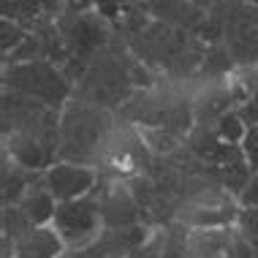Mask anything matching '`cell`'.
<instances>
[{
	"label": "cell",
	"mask_w": 258,
	"mask_h": 258,
	"mask_svg": "<svg viewBox=\"0 0 258 258\" xmlns=\"http://www.w3.org/2000/svg\"><path fill=\"white\" fill-rule=\"evenodd\" d=\"M158 79L160 76L152 74L144 62H139L128 44L114 36V41H109L90 60L85 76L74 85V98L106 111H120L139 90L158 87Z\"/></svg>",
	"instance_id": "1"
},
{
	"label": "cell",
	"mask_w": 258,
	"mask_h": 258,
	"mask_svg": "<svg viewBox=\"0 0 258 258\" xmlns=\"http://www.w3.org/2000/svg\"><path fill=\"white\" fill-rule=\"evenodd\" d=\"M122 41L139 62H144L152 74L166 79L169 85L196 79L209 52V44L196 33H187L182 27L158 22V19H152L142 33L125 36Z\"/></svg>",
	"instance_id": "2"
},
{
	"label": "cell",
	"mask_w": 258,
	"mask_h": 258,
	"mask_svg": "<svg viewBox=\"0 0 258 258\" xmlns=\"http://www.w3.org/2000/svg\"><path fill=\"white\" fill-rule=\"evenodd\" d=\"M114 111L71 98L60 111V147L57 160L98 169V160L114 134Z\"/></svg>",
	"instance_id": "3"
},
{
	"label": "cell",
	"mask_w": 258,
	"mask_h": 258,
	"mask_svg": "<svg viewBox=\"0 0 258 258\" xmlns=\"http://www.w3.org/2000/svg\"><path fill=\"white\" fill-rule=\"evenodd\" d=\"M226 44L236 71L258 66V6L245 0H215L209 9L207 44Z\"/></svg>",
	"instance_id": "4"
},
{
	"label": "cell",
	"mask_w": 258,
	"mask_h": 258,
	"mask_svg": "<svg viewBox=\"0 0 258 258\" xmlns=\"http://www.w3.org/2000/svg\"><path fill=\"white\" fill-rule=\"evenodd\" d=\"M3 90L27 95L54 111H62V106L74 98V85L62 74V68L49 60L3 66Z\"/></svg>",
	"instance_id": "5"
},
{
	"label": "cell",
	"mask_w": 258,
	"mask_h": 258,
	"mask_svg": "<svg viewBox=\"0 0 258 258\" xmlns=\"http://www.w3.org/2000/svg\"><path fill=\"white\" fill-rule=\"evenodd\" d=\"M57 30L66 46L68 60L66 62H82L90 66V60L98 54L109 41H114V27L101 17L98 11H79V14H60Z\"/></svg>",
	"instance_id": "6"
},
{
	"label": "cell",
	"mask_w": 258,
	"mask_h": 258,
	"mask_svg": "<svg viewBox=\"0 0 258 258\" xmlns=\"http://www.w3.org/2000/svg\"><path fill=\"white\" fill-rule=\"evenodd\" d=\"M52 226L60 234L62 245L71 253H79L87 245H93L101 236V231L106 228L103 226V215H101V201L95 196V190L74 201H60L57 209H54Z\"/></svg>",
	"instance_id": "7"
},
{
	"label": "cell",
	"mask_w": 258,
	"mask_h": 258,
	"mask_svg": "<svg viewBox=\"0 0 258 258\" xmlns=\"http://www.w3.org/2000/svg\"><path fill=\"white\" fill-rule=\"evenodd\" d=\"M236 215H239L236 196L212 182L182 199L174 220L187 228H226L236 223Z\"/></svg>",
	"instance_id": "8"
},
{
	"label": "cell",
	"mask_w": 258,
	"mask_h": 258,
	"mask_svg": "<svg viewBox=\"0 0 258 258\" xmlns=\"http://www.w3.org/2000/svg\"><path fill=\"white\" fill-rule=\"evenodd\" d=\"M95 196L101 201V215L106 228H125V226H139L144 223V212L131 190L128 179H111L101 177Z\"/></svg>",
	"instance_id": "9"
},
{
	"label": "cell",
	"mask_w": 258,
	"mask_h": 258,
	"mask_svg": "<svg viewBox=\"0 0 258 258\" xmlns=\"http://www.w3.org/2000/svg\"><path fill=\"white\" fill-rule=\"evenodd\" d=\"M155 231L158 228L147 226V223L125 226V228H103L93 245H87L85 250H79L74 255L76 258H128L147 245L155 236Z\"/></svg>",
	"instance_id": "10"
},
{
	"label": "cell",
	"mask_w": 258,
	"mask_h": 258,
	"mask_svg": "<svg viewBox=\"0 0 258 258\" xmlns=\"http://www.w3.org/2000/svg\"><path fill=\"white\" fill-rule=\"evenodd\" d=\"M44 182L60 204V201H74V199H82L87 193H93L101 182V174L93 166L62 163V160H57L54 166H49L44 171Z\"/></svg>",
	"instance_id": "11"
},
{
	"label": "cell",
	"mask_w": 258,
	"mask_h": 258,
	"mask_svg": "<svg viewBox=\"0 0 258 258\" xmlns=\"http://www.w3.org/2000/svg\"><path fill=\"white\" fill-rule=\"evenodd\" d=\"M150 9V17L158 22L182 27L187 33H196L199 38L207 41L209 33V11L199 9L190 0H144Z\"/></svg>",
	"instance_id": "12"
},
{
	"label": "cell",
	"mask_w": 258,
	"mask_h": 258,
	"mask_svg": "<svg viewBox=\"0 0 258 258\" xmlns=\"http://www.w3.org/2000/svg\"><path fill=\"white\" fill-rule=\"evenodd\" d=\"M0 111H3V136H11L17 131H25L30 125H36L52 109L38 103V101H33V98H27V95L3 90V106H0Z\"/></svg>",
	"instance_id": "13"
},
{
	"label": "cell",
	"mask_w": 258,
	"mask_h": 258,
	"mask_svg": "<svg viewBox=\"0 0 258 258\" xmlns=\"http://www.w3.org/2000/svg\"><path fill=\"white\" fill-rule=\"evenodd\" d=\"M66 245L54 226H33L14 242V258H60Z\"/></svg>",
	"instance_id": "14"
},
{
	"label": "cell",
	"mask_w": 258,
	"mask_h": 258,
	"mask_svg": "<svg viewBox=\"0 0 258 258\" xmlns=\"http://www.w3.org/2000/svg\"><path fill=\"white\" fill-rule=\"evenodd\" d=\"M0 9L3 19L30 27L38 19H57L66 9V0H0Z\"/></svg>",
	"instance_id": "15"
},
{
	"label": "cell",
	"mask_w": 258,
	"mask_h": 258,
	"mask_svg": "<svg viewBox=\"0 0 258 258\" xmlns=\"http://www.w3.org/2000/svg\"><path fill=\"white\" fill-rule=\"evenodd\" d=\"M44 174L27 171L19 163H14L9 155H3V171H0V179H3V207H17L22 201V196Z\"/></svg>",
	"instance_id": "16"
},
{
	"label": "cell",
	"mask_w": 258,
	"mask_h": 258,
	"mask_svg": "<svg viewBox=\"0 0 258 258\" xmlns=\"http://www.w3.org/2000/svg\"><path fill=\"white\" fill-rule=\"evenodd\" d=\"M17 207L22 209V215L33 223V226H49V223L54 220L57 199H54L52 193H49V187H46L44 177H41L38 182L22 196V201H19Z\"/></svg>",
	"instance_id": "17"
},
{
	"label": "cell",
	"mask_w": 258,
	"mask_h": 258,
	"mask_svg": "<svg viewBox=\"0 0 258 258\" xmlns=\"http://www.w3.org/2000/svg\"><path fill=\"white\" fill-rule=\"evenodd\" d=\"M215 131H218L220 142H226V144H242V139H245V134H247V125L239 117V111L234 109V111L223 114L220 120L215 122Z\"/></svg>",
	"instance_id": "18"
},
{
	"label": "cell",
	"mask_w": 258,
	"mask_h": 258,
	"mask_svg": "<svg viewBox=\"0 0 258 258\" xmlns=\"http://www.w3.org/2000/svg\"><path fill=\"white\" fill-rule=\"evenodd\" d=\"M25 38H27L25 25L14 22V19H3V22H0V49H3V57H9Z\"/></svg>",
	"instance_id": "19"
},
{
	"label": "cell",
	"mask_w": 258,
	"mask_h": 258,
	"mask_svg": "<svg viewBox=\"0 0 258 258\" xmlns=\"http://www.w3.org/2000/svg\"><path fill=\"white\" fill-rule=\"evenodd\" d=\"M234 226L247 242H255L258 239V207H239Z\"/></svg>",
	"instance_id": "20"
},
{
	"label": "cell",
	"mask_w": 258,
	"mask_h": 258,
	"mask_svg": "<svg viewBox=\"0 0 258 258\" xmlns=\"http://www.w3.org/2000/svg\"><path fill=\"white\" fill-rule=\"evenodd\" d=\"M242 152H245L250 169L258 171V125H253V128H247L245 139H242Z\"/></svg>",
	"instance_id": "21"
},
{
	"label": "cell",
	"mask_w": 258,
	"mask_h": 258,
	"mask_svg": "<svg viewBox=\"0 0 258 258\" xmlns=\"http://www.w3.org/2000/svg\"><path fill=\"white\" fill-rule=\"evenodd\" d=\"M160 250H163V234H160V228L155 231V236L144 245L142 250H136L134 255H128V258H163L160 255Z\"/></svg>",
	"instance_id": "22"
},
{
	"label": "cell",
	"mask_w": 258,
	"mask_h": 258,
	"mask_svg": "<svg viewBox=\"0 0 258 258\" xmlns=\"http://www.w3.org/2000/svg\"><path fill=\"white\" fill-rule=\"evenodd\" d=\"M239 207H258V171L250 177V182L245 185V190L239 193Z\"/></svg>",
	"instance_id": "23"
},
{
	"label": "cell",
	"mask_w": 258,
	"mask_h": 258,
	"mask_svg": "<svg viewBox=\"0 0 258 258\" xmlns=\"http://www.w3.org/2000/svg\"><path fill=\"white\" fill-rule=\"evenodd\" d=\"M190 3H196L199 9H204V11H209V9H212V6H215V0H190Z\"/></svg>",
	"instance_id": "24"
},
{
	"label": "cell",
	"mask_w": 258,
	"mask_h": 258,
	"mask_svg": "<svg viewBox=\"0 0 258 258\" xmlns=\"http://www.w3.org/2000/svg\"><path fill=\"white\" fill-rule=\"evenodd\" d=\"M60 258H76V255H74V253H62Z\"/></svg>",
	"instance_id": "25"
},
{
	"label": "cell",
	"mask_w": 258,
	"mask_h": 258,
	"mask_svg": "<svg viewBox=\"0 0 258 258\" xmlns=\"http://www.w3.org/2000/svg\"><path fill=\"white\" fill-rule=\"evenodd\" d=\"M245 3H250V6H258V0H245Z\"/></svg>",
	"instance_id": "26"
}]
</instances>
